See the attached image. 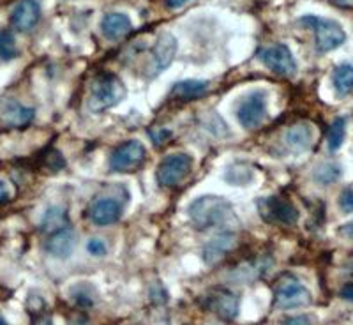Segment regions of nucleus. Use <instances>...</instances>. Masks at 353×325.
<instances>
[{
  "label": "nucleus",
  "mask_w": 353,
  "mask_h": 325,
  "mask_svg": "<svg viewBox=\"0 0 353 325\" xmlns=\"http://www.w3.org/2000/svg\"><path fill=\"white\" fill-rule=\"evenodd\" d=\"M189 219L198 230L225 228L237 223V214L228 200L216 195L196 198L189 205Z\"/></svg>",
  "instance_id": "obj_1"
},
{
  "label": "nucleus",
  "mask_w": 353,
  "mask_h": 325,
  "mask_svg": "<svg viewBox=\"0 0 353 325\" xmlns=\"http://www.w3.org/2000/svg\"><path fill=\"white\" fill-rule=\"evenodd\" d=\"M124 97L125 87L121 78L112 72H101L92 81L88 105L94 112H105V110L119 105Z\"/></svg>",
  "instance_id": "obj_2"
},
{
  "label": "nucleus",
  "mask_w": 353,
  "mask_h": 325,
  "mask_svg": "<svg viewBox=\"0 0 353 325\" xmlns=\"http://www.w3.org/2000/svg\"><path fill=\"white\" fill-rule=\"evenodd\" d=\"M274 304L277 309H295L309 306L313 297L311 292L293 274H281L274 282Z\"/></svg>",
  "instance_id": "obj_3"
},
{
  "label": "nucleus",
  "mask_w": 353,
  "mask_h": 325,
  "mask_svg": "<svg viewBox=\"0 0 353 325\" xmlns=\"http://www.w3.org/2000/svg\"><path fill=\"white\" fill-rule=\"evenodd\" d=\"M301 23L304 27L313 28L316 34V48L321 53L332 52L346 41L345 30L334 20H325L320 17H302Z\"/></svg>",
  "instance_id": "obj_4"
},
{
  "label": "nucleus",
  "mask_w": 353,
  "mask_h": 325,
  "mask_svg": "<svg viewBox=\"0 0 353 325\" xmlns=\"http://www.w3.org/2000/svg\"><path fill=\"white\" fill-rule=\"evenodd\" d=\"M193 170V157L185 152H175L161 161L156 170L157 184L161 188H175L185 181V177Z\"/></svg>",
  "instance_id": "obj_5"
},
{
  "label": "nucleus",
  "mask_w": 353,
  "mask_h": 325,
  "mask_svg": "<svg viewBox=\"0 0 353 325\" xmlns=\"http://www.w3.org/2000/svg\"><path fill=\"white\" fill-rule=\"evenodd\" d=\"M258 213L261 219L270 225L290 226L295 225L299 219V210L290 200L283 197H265L256 201Z\"/></svg>",
  "instance_id": "obj_6"
},
{
  "label": "nucleus",
  "mask_w": 353,
  "mask_h": 325,
  "mask_svg": "<svg viewBox=\"0 0 353 325\" xmlns=\"http://www.w3.org/2000/svg\"><path fill=\"white\" fill-rule=\"evenodd\" d=\"M201 302L210 313H214L217 318L225 322L235 320L239 315V309H241L239 295L228 288H210L203 295Z\"/></svg>",
  "instance_id": "obj_7"
},
{
  "label": "nucleus",
  "mask_w": 353,
  "mask_h": 325,
  "mask_svg": "<svg viewBox=\"0 0 353 325\" xmlns=\"http://www.w3.org/2000/svg\"><path fill=\"white\" fill-rule=\"evenodd\" d=\"M145 157H147V150H145L141 141H124L110 156V168L119 173L134 172V170H138L143 165Z\"/></svg>",
  "instance_id": "obj_8"
},
{
  "label": "nucleus",
  "mask_w": 353,
  "mask_h": 325,
  "mask_svg": "<svg viewBox=\"0 0 353 325\" xmlns=\"http://www.w3.org/2000/svg\"><path fill=\"white\" fill-rule=\"evenodd\" d=\"M265 117H267V94L254 90L242 97L237 108V119L242 128L256 129Z\"/></svg>",
  "instance_id": "obj_9"
},
{
  "label": "nucleus",
  "mask_w": 353,
  "mask_h": 325,
  "mask_svg": "<svg viewBox=\"0 0 353 325\" xmlns=\"http://www.w3.org/2000/svg\"><path fill=\"white\" fill-rule=\"evenodd\" d=\"M122 213H124V204L117 197H110V195H103L92 200V204L88 205V219L92 221L96 226H110L113 223L121 219Z\"/></svg>",
  "instance_id": "obj_10"
},
{
  "label": "nucleus",
  "mask_w": 353,
  "mask_h": 325,
  "mask_svg": "<svg viewBox=\"0 0 353 325\" xmlns=\"http://www.w3.org/2000/svg\"><path fill=\"white\" fill-rule=\"evenodd\" d=\"M260 59L263 64L274 72L281 75V77H292L293 72L297 71V64H295V57L290 52L288 46L285 44H272L267 46L260 52Z\"/></svg>",
  "instance_id": "obj_11"
},
{
  "label": "nucleus",
  "mask_w": 353,
  "mask_h": 325,
  "mask_svg": "<svg viewBox=\"0 0 353 325\" xmlns=\"http://www.w3.org/2000/svg\"><path fill=\"white\" fill-rule=\"evenodd\" d=\"M239 246V235L233 230H225L217 233L216 237L210 239L203 248V260L207 265H216L221 260H225L228 253Z\"/></svg>",
  "instance_id": "obj_12"
},
{
  "label": "nucleus",
  "mask_w": 353,
  "mask_h": 325,
  "mask_svg": "<svg viewBox=\"0 0 353 325\" xmlns=\"http://www.w3.org/2000/svg\"><path fill=\"white\" fill-rule=\"evenodd\" d=\"M34 108L25 106L14 99H4L0 103V122L8 128H25L34 121Z\"/></svg>",
  "instance_id": "obj_13"
},
{
  "label": "nucleus",
  "mask_w": 353,
  "mask_h": 325,
  "mask_svg": "<svg viewBox=\"0 0 353 325\" xmlns=\"http://www.w3.org/2000/svg\"><path fill=\"white\" fill-rule=\"evenodd\" d=\"M41 18V6L37 0H20L11 12V25L18 32L32 30Z\"/></svg>",
  "instance_id": "obj_14"
},
{
  "label": "nucleus",
  "mask_w": 353,
  "mask_h": 325,
  "mask_svg": "<svg viewBox=\"0 0 353 325\" xmlns=\"http://www.w3.org/2000/svg\"><path fill=\"white\" fill-rule=\"evenodd\" d=\"M77 244V233L71 226H65V228L59 230V232L50 233L46 241H44V249L46 253H50L55 258H69Z\"/></svg>",
  "instance_id": "obj_15"
},
{
  "label": "nucleus",
  "mask_w": 353,
  "mask_h": 325,
  "mask_svg": "<svg viewBox=\"0 0 353 325\" xmlns=\"http://www.w3.org/2000/svg\"><path fill=\"white\" fill-rule=\"evenodd\" d=\"M176 55V39L173 34L165 32L157 37L156 44L152 48V64L154 71L161 72L165 71L166 68H170V64L173 62Z\"/></svg>",
  "instance_id": "obj_16"
},
{
  "label": "nucleus",
  "mask_w": 353,
  "mask_h": 325,
  "mask_svg": "<svg viewBox=\"0 0 353 325\" xmlns=\"http://www.w3.org/2000/svg\"><path fill=\"white\" fill-rule=\"evenodd\" d=\"M103 36L108 41H121L132 30V23L124 12H108L101 21Z\"/></svg>",
  "instance_id": "obj_17"
},
{
  "label": "nucleus",
  "mask_w": 353,
  "mask_h": 325,
  "mask_svg": "<svg viewBox=\"0 0 353 325\" xmlns=\"http://www.w3.org/2000/svg\"><path fill=\"white\" fill-rule=\"evenodd\" d=\"M285 141L293 150H305L313 141V128L307 122H297L286 129Z\"/></svg>",
  "instance_id": "obj_18"
},
{
  "label": "nucleus",
  "mask_w": 353,
  "mask_h": 325,
  "mask_svg": "<svg viewBox=\"0 0 353 325\" xmlns=\"http://www.w3.org/2000/svg\"><path fill=\"white\" fill-rule=\"evenodd\" d=\"M207 88H209V83H207V81L184 80V81H179V83L173 85L172 94H173V97H176V99L191 101V99H198V97L203 96V94L207 92Z\"/></svg>",
  "instance_id": "obj_19"
},
{
  "label": "nucleus",
  "mask_w": 353,
  "mask_h": 325,
  "mask_svg": "<svg viewBox=\"0 0 353 325\" xmlns=\"http://www.w3.org/2000/svg\"><path fill=\"white\" fill-rule=\"evenodd\" d=\"M69 226V217L65 209L62 207H50L46 213H44L43 221H41V232L50 235L53 232H59V230Z\"/></svg>",
  "instance_id": "obj_20"
},
{
  "label": "nucleus",
  "mask_w": 353,
  "mask_h": 325,
  "mask_svg": "<svg viewBox=\"0 0 353 325\" xmlns=\"http://www.w3.org/2000/svg\"><path fill=\"white\" fill-rule=\"evenodd\" d=\"M332 83L339 94L353 92V66H337L332 72Z\"/></svg>",
  "instance_id": "obj_21"
},
{
  "label": "nucleus",
  "mask_w": 353,
  "mask_h": 325,
  "mask_svg": "<svg viewBox=\"0 0 353 325\" xmlns=\"http://www.w3.org/2000/svg\"><path fill=\"white\" fill-rule=\"evenodd\" d=\"M345 135H346V121L343 117L336 119V121L330 124L329 131H327V144H329V149L332 152H336L339 147L345 141Z\"/></svg>",
  "instance_id": "obj_22"
},
{
  "label": "nucleus",
  "mask_w": 353,
  "mask_h": 325,
  "mask_svg": "<svg viewBox=\"0 0 353 325\" xmlns=\"http://www.w3.org/2000/svg\"><path fill=\"white\" fill-rule=\"evenodd\" d=\"M14 57H18L17 39L9 30H2L0 32V59L2 61H12Z\"/></svg>",
  "instance_id": "obj_23"
},
{
  "label": "nucleus",
  "mask_w": 353,
  "mask_h": 325,
  "mask_svg": "<svg viewBox=\"0 0 353 325\" xmlns=\"http://www.w3.org/2000/svg\"><path fill=\"white\" fill-rule=\"evenodd\" d=\"M339 177H341V168H339L337 165H334V163H325V165L318 166V170L314 172V179H316V182L325 186L337 182Z\"/></svg>",
  "instance_id": "obj_24"
},
{
  "label": "nucleus",
  "mask_w": 353,
  "mask_h": 325,
  "mask_svg": "<svg viewBox=\"0 0 353 325\" xmlns=\"http://www.w3.org/2000/svg\"><path fill=\"white\" fill-rule=\"evenodd\" d=\"M253 179V172L244 163H235L232 168L226 172V181L232 184H248Z\"/></svg>",
  "instance_id": "obj_25"
},
{
  "label": "nucleus",
  "mask_w": 353,
  "mask_h": 325,
  "mask_svg": "<svg viewBox=\"0 0 353 325\" xmlns=\"http://www.w3.org/2000/svg\"><path fill=\"white\" fill-rule=\"evenodd\" d=\"M72 301L77 302V306H80V308H92L94 302H96V295H94L92 288H88L87 285H80L72 288Z\"/></svg>",
  "instance_id": "obj_26"
},
{
  "label": "nucleus",
  "mask_w": 353,
  "mask_h": 325,
  "mask_svg": "<svg viewBox=\"0 0 353 325\" xmlns=\"http://www.w3.org/2000/svg\"><path fill=\"white\" fill-rule=\"evenodd\" d=\"M87 251L94 257H105L108 249H106V244L101 239H90L87 242Z\"/></svg>",
  "instance_id": "obj_27"
},
{
  "label": "nucleus",
  "mask_w": 353,
  "mask_h": 325,
  "mask_svg": "<svg viewBox=\"0 0 353 325\" xmlns=\"http://www.w3.org/2000/svg\"><path fill=\"white\" fill-rule=\"evenodd\" d=\"M339 207H341L343 213H353V188L343 191L341 197H339Z\"/></svg>",
  "instance_id": "obj_28"
},
{
  "label": "nucleus",
  "mask_w": 353,
  "mask_h": 325,
  "mask_svg": "<svg viewBox=\"0 0 353 325\" xmlns=\"http://www.w3.org/2000/svg\"><path fill=\"white\" fill-rule=\"evenodd\" d=\"M173 137V132L170 129H157V131H150V138L156 145H163Z\"/></svg>",
  "instance_id": "obj_29"
},
{
  "label": "nucleus",
  "mask_w": 353,
  "mask_h": 325,
  "mask_svg": "<svg viewBox=\"0 0 353 325\" xmlns=\"http://www.w3.org/2000/svg\"><path fill=\"white\" fill-rule=\"evenodd\" d=\"M283 325H313L307 317H290L283 322Z\"/></svg>",
  "instance_id": "obj_30"
},
{
  "label": "nucleus",
  "mask_w": 353,
  "mask_h": 325,
  "mask_svg": "<svg viewBox=\"0 0 353 325\" xmlns=\"http://www.w3.org/2000/svg\"><path fill=\"white\" fill-rule=\"evenodd\" d=\"M341 297L345 299V301L353 302V282L352 283H346V285L343 286V288H341Z\"/></svg>",
  "instance_id": "obj_31"
},
{
  "label": "nucleus",
  "mask_w": 353,
  "mask_h": 325,
  "mask_svg": "<svg viewBox=\"0 0 353 325\" xmlns=\"http://www.w3.org/2000/svg\"><path fill=\"white\" fill-rule=\"evenodd\" d=\"M339 233H341L343 237H346V239H350V241H353V221H350V223L343 225L341 228H339Z\"/></svg>",
  "instance_id": "obj_32"
},
{
  "label": "nucleus",
  "mask_w": 353,
  "mask_h": 325,
  "mask_svg": "<svg viewBox=\"0 0 353 325\" xmlns=\"http://www.w3.org/2000/svg\"><path fill=\"white\" fill-rule=\"evenodd\" d=\"M11 193H9V188L4 181H0V204H6L9 200Z\"/></svg>",
  "instance_id": "obj_33"
},
{
  "label": "nucleus",
  "mask_w": 353,
  "mask_h": 325,
  "mask_svg": "<svg viewBox=\"0 0 353 325\" xmlns=\"http://www.w3.org/2000/svg\"><path fill=\"white\" fill-rule=\"evenodd\" d=\"M188 2H191V0H165L166 8H172V9L182 8V6L188 4Z\"/></svg>",
  "instance_id": "obj_34"
},
{
  "label": "nucleus",
  "mask_w": 353,
  "mask_h": 325,
  "mask_svg": "<svg viewBox=\"0 0 353 325\" xmlns=\"http://www.w3.org/2000/svg\"><path fill=\"white\" fill-rule=\"evenodd\" d=\"M336 4L341 8H353V0H336Z\"/></svg>",
  "instance_id": "obj_35"
},
{
  "label": "nucleus",
  "mask_w": 353,
  "mask_h": 325,
  "mask_svg": "<svg viewBox=\"0 0 353 325\" xmlns=\"http://www.w3.org/2000/svg\"><path fill=\"white\" fill-rule=\"evenodd\" d=\"M36 325H53L50 318H41L39 322H36Z\"/></svg>",
  "instance_id": "obj_36"
},
{
  "label": "nucleus",
  "mask_w": 353,
  "mask_h": 325,
  "mask_svg": "<svg viewBox=\"0 0 353 325\" xmlns=\"http://www.w3.org/2000/svg\"><path fill=\"white\" fill-rule=\"evenodd\" d=\"M0 325H8V322H6L2 317H0Z\"/></svg>",
  "instance_id": "obj_37"
}]
</instances>
